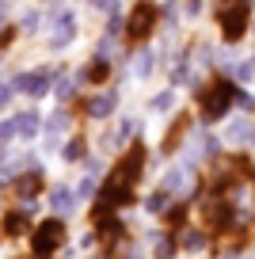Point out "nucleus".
Wrapping results in <instances>:
<instances>
[{
  "label": "nucleus",
  "mask_w": 255,
  "mask_h": 259,
  "mask_svg": "<svg viewBox=\"0 0 255 259\" xmlns=\"http://www.w3.org/2000/svg\"><path fill=\"white\" fill-rule=\"evenodd\" d=\"M61 244H65V221L50 218V221H42L38 229H31V251L34 255H54Z\"/></svg>",
  "instance_id": "4"
},
{
  "label": "nucleus",
  "mask_w": 255,
  "mask_h": 259,
  "mask_svg": "<svg viewBox=\"0 0 255 259\" xmlns=\"http://www.w3.org/2000/svg\"><path fill=\"white\" fill-rule=\"evenodd\" d=\"M145 206H149V213H164L167 206H172V194H167V187L152 191V194H149V202H145Z\"/></svg>",
  "instance_id": "11"
},
{
  "label": "nucleus",
  "mask_w": 255,
  "mask_h": 259,
  "mask_svg": "<svg viewBox=\"0 0 255 259\" xmlns=\"http://www.w3.org/2000/svg\"><path fill=\"white\" fill-rule=\"evenodd\" d=\"M160 23V8L152 0H137L134 8H130V19H126V46H141V42L152 38Z\"/></svg>",
  "instance_id": "3"
},
{
  "label": "nucleus",
  "mask_w": 255,
  "mask_h": 259,
  "mask_svg": "<svg viewBox=\"0 0 255 259\" xmlns=\"http://www.w3.org/2000/svg\"><path fill=\"white\" fill-rule=\"evenodd\" d=\"M236 80L240 84H251L255 80V61H240L236 65Z\"/></svg>",
  "instance_id": "13"
},
{
  "label": "nucleus",
  "mask_w": 255,
  "mask_h": 259,
  "mask_svg": "<svg viewBox=\"0 0 255 259\" xmlns=\"http://www.w3.org/2000/svg\"><path fill=\"white\" fill-rule=\"evenodd\" d=\"M84 111H88L92 118H103V114H111V111H114V96L107 92V96H96V99H88V103H84Z\"/></svg>",
  "instance_id": "10"
},
{
  "label": "nucleus",
  "mask_w": 255,
  "mask_h": 259,
  "mask_svg": "<svg viewBox=\"0 0 255 259\" xmlns=\"http://www.w3.org/2000/svg\"><path fill=\"white\" fill-rule=\"evenodd\" d=\"M172 103H176V96H172V92H160V96H152V111L156 114H164V111H172Z\"/></svg>",
  "instance_id": "12"
},
{
  "label": "nucleus",
  "mask_w": 255,
  "mask_h": 259,
  "mask_svg": "<svg viewBox=\"0 0 255 259\" xmlns=\"http://www.w3.org/2000/svg\"><path fill=\"white\" fill-rule=\"evenodd\" d=\"M42 191V171H27L23 179H16V194L19 198H34Z\"/></svg>",
  "instance_id": "8"
},
{
  "label": "nucleus",
  "mask_w": 255,
  "mask_h": 259,
  "mask_svg": "<svg viewBox=\"0 0 255 259\" xmlns=\"http://www.w3.org/2000/svg\"><path fill=\"white\" fill-rule=\"evenodd\" d=\"M206 233H202V229H179V248L183 251H202L206 248Z\"/></svg>",
  "instance_id": "7"
},
{
  "label": "nucleus",
  "mask_w": 255,
  "mask_h": 259,
  "mask_svg": "<svg viewBox=\"0 0 255 259\" xmlns=\"http://www.w3.org/2000/svg\"><path fill=\"white\" fill-rule=\"evenodd\" d=\"M107 76H111V65H107V57H96V61H88V69H84V80H88V84H103Z\"/></svg>",
  "instance_id": "9"
},
{
  "label": "nucleus",
  "mask_w": 255,
  "mask_h": 259,
  "mask_svg": "<svg viewBox=\"0 0 255 259\" xmlns=\"http://www.w3.org/2000/svg\"><path fill=\"white\" fill-rule=\"evenodd\" d=\"M217 27L221 38L236 46L251 27V0H217Z\"/></svg>",
  "instance_id": "2"
},
{
  "label": "nucleus",
  "mask_w": 255,
  "mask_h": 259,
  "mask_svg": "<svg viewBox=\"0 0 255 259\" xmlns=\"http://www.w3.org/2000/svg\"><path fill=\"white\" fill-rule=\"evenodd\" d=\"M240 99V88L232 76H214L209 84L198 88V114L206 122H221L225 114L232 111V103Z\"/></svg>",
  "instance_id": "1"
},
{
  "label": "nucleus",
  "mask_w": 255,
  "mask_h": 259,
  "mask_svg": "<svg viewBox=\"0 0 255 259\" xmlns=\"http://www.w3.org/2000/svg\"><path fill=\"white\" fill-rule=\"evenodd\" d=\"M0 229H4V236H23L27 229H31V213L8 210V213H4V221H0Z\"/></svg>",
  "instance_id": "5"
},
{
  "label": "nucleus",
  "mask_w": 255,
  "mask_h": 259,
  "mask_svg": "<svg viewBox=\"0 0 255 259\" xmlns=\"http://www.w3.org/2000/svg\"><path fill=\"white\" fill-rule=\"evenodd\" d=\"M229 141L232 145H247V141H255V126H251V118H236V122H229Z\"/></svg>",
  "instance_id": "6"
}]
</instances>
